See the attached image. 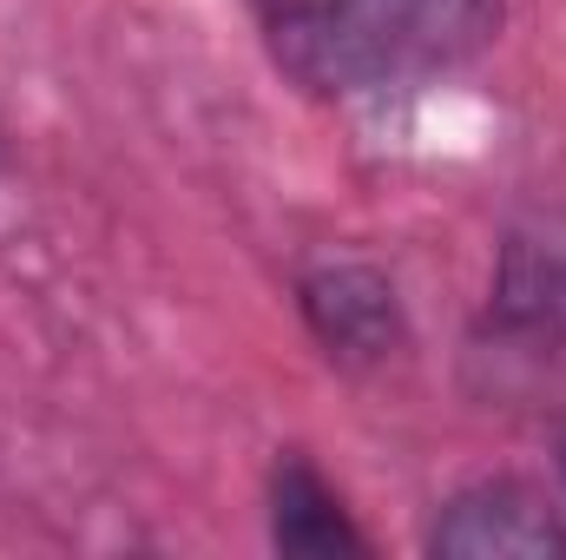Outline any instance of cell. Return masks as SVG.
Returning <instances> with one entry per match:
<instances>
[{"mask_svg": "<svg viewBox=\"0 0 566 560\" xmlns=\"http://www.w3.org/2000/svg\"><path fill=\"white\" fill-rule=\"evenodd\" d=\"M501 20L507 0H329L271 40V60L316 100H382L481 60Z\"/></svg>", "mask_w": 566, "mask_h": 560, "instance_id": "cell-1", "label": "cell"}, {"mask_svg": "<svg viewBox=\"0 0 566 560\" xmlns=\"http://www.w3.org/2000/svg\"><path fill=\"white\" fill-rule=\"evenodd\" d=\"M461 383L488 409L566 416V205H534L501 231L488 303L461 343Z\"/></svg>", "mask_w": 566, "mask_h": 560, "instance_id": "cell-2", "label": "cell"}, {"mask_svg": "<svg viewBox=\"0 0 566 560\" xmlns=\"http://www.w3.org/2000/svg\"><path fill=\"white\" fill-rule=\"evenodd\" d=\"M296 317H303L310 343L349 376H376V370L409 356L402 290L369 258H316V265H303L296 271Z\"/></svg>", "mask_w": 566, "mask_h": 560, "instance_id": "cell-3", "label": "cell"}, {"mask_svg": "<svg viewBox=\"0 0 566 560\" xmlns=\"http://www.w3.org/2000/svg\"><path fill=\"white\" fill-rule=\"evenodd\" d=\"M422 548L434 560H566V515L521 475H474L441 495Z\"/></svg>", "mask_w": 566, "mask_h": 560, "instance_id": "cell-4", "label": "cell"}, {"mask_svg": "<svg viewBox=\"0 0 566 560\" xmlns=\"http://www.w3.org/2000/svg\"><path fill=\"white\" fill-rule=\"evenodd\" d=\"M264 521H271V548L290 560H349L369 554V535L356 528L343 488L316 468L310 448H277L271 475H264Z\"/></svg>", "mask_w": 566, "mask_h": 560, "instance_id": "cell-5", "label": "cell"}, {"mask_svg": "<svg viewBox=\"0 0 566 560\" xmlns=\"http://www.w3.org/2000/svg\"><path fill=\"white\" fill-rule=\"evenodd\" d=\"M329 0H251V13H258V27H264V40H277L290 27H303L310 13H323Z\"/></svg>", "mask_w": 566, "mask_h": 560, "instance_id": "cell-6", "label": "cell"}, {"mask_svg": "<svg viewBox=\"0 0 566 560\" xmlns=\"http://www.w3.org/2000/svg\"><path fill=\"white\" fill-rule=\"evenodd\" d=\"M554 448H560V481H566V416H560V428H554Z\"/></svg>", "mask_w": 566, "mask_h": 560, "instance_id": "cell-7", "label": "cell"}]
</instances>
